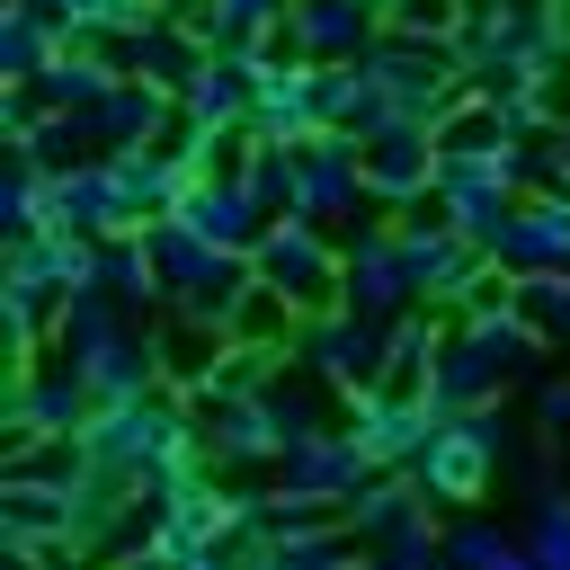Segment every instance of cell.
<instances>
[{
	"mask_svg": "<svg viewBox=\"0 0 570 570\" xmlns=\"http://www.w3.org/2000/svg\"><path fill=\"white\" fill-rule=\"evenodd\" d=\"M338 419L356 428V445L374 454V472H410V463H419V445L436 436V410H428V392H401V383H374V392L338 401Z\"/></svg>",
	"mask_w": 570,
	"mask_h": 570,
	"instance_id": "cell-11",
	"label": "cell"
},
{
	"mask_svg": "<svg viewBox=\"0 0 570 570\" xmlns=\"http://www.w3.org/2000/svg\"><path fill=\"white\" fill-rule=\"evenodd\" d=\"M499 454H508V419L499 410H454V419H436V436L419 445L410 472L436 508H481L490 481H499Z\"/></svg>",
	"mask_w": 570,
	"mask_h": 570,
	"instance_id": "cell-4",
	"label": "cell"
},
{
	"mask_svg": "<svg viewBox=\"0 0 570 570\" xmlns=\"http://www.w3.org/2000/svg\"><path fill=\"white\" fill-rule=\"evenodd\" d=\"M151 267H160V312H178V321H232V303L249 294V258L240 249H214L205 232H187L178 214H160L151 232Z\"/></svg>",
	"mask_w": 570,
	"mask_h": 570,
	"instance_id": "cell-3",
	"label": "cell"
},
{
	"mask_svg": "<svg viewBox=\"0 0 570 570\" xmlns=\"http://www.w3.org/2000/svg\"><path fill=\"white\" fill-rule=\"evenodd\" d=\"M436 142H445V151H508L517 134H508L499 98H481V89H472V98H463V107H454V116L436 125Z\"/></svg>",
	"mask_w": 570,
	"mask_h": 570,
	"instance_id": "cell-28",
	"label": "cell"
},
{
	"mask_svg": "<svg viewBox=\"0 0 570 570\" xmlns=\"http://www.w3.org/2000/svg\"><path fill=\"white\" fill-rule=\"evenodd\" d=\"M490 258H499L508 276L570 267V187H525V205L508 214V232L490 240Z\"/></svg>",
	"mask_w": 570,
	"mask_h": 570,
	"instance_id": "cell-18",
	"label": "cell"
},
{
	"mask_svg": "<svg viewBox=\"0 0 570 570\" xmlns=\"http://www.w3.org/2000/svg\"><path fill=\"white\" fill-rule=\"evenodd\" d=\"M374 205V187H365V142L356 134H312V142H294V214L303 223H347V214H365Z\"/></svg>",
	"mask_w": 570,
	"mask_h": 570,
	"instance_id": "cell-7",
	"label": "cell"
},
{
	"mask_svg": "<svg viewBox=\"0 0 570 570\" xmlns=\"http://www.w3.org/2000/svg\"><path fill=\"white\" fill-rule=\"evenodd\" d=\"M89 419H98V392H89L62 356H45V365L9 374V445H36V436H80Z\"/></svg>",
	"mask_w": 570,
	"mask_h": 570,
	"instance_id": "cell-10",
	"label": "cell"
},
{
	"mask_svg": "<svg viewBox=\"0 0 570 570\" xmlns=\"http://www.w3.org/2000/svg\"><path fill=\"white\" fill-rule=\"evenodd\" d=\"M356 570H383V561H374V552H365V561H356Z\"/></svg>",
	"mask_w": 570,
	"mask_h": 570,
	"instance_id": "cell-36",
	"label": "cell"
},
{
	"mask_svg": "<svg viewBox=\"0 0 570 570\" xmlns=\"http://www.w3.org/2000/svg\"><path fill=\"white\" fill-rule=\"evenodd\" d=\"M338 249H347V267H338V303H347V312L401 321V312L419 303L410 258H401V223H365V214H356V232H347Z\"/></svg>",
	"mask_w": 570,
	"mask_h": 570,
	"instance_id": "cell-8",
	"label": "cell"
},
{
	"mask_svg": "<svg viewBox=\"0 0 570 570\" xmlns=\"http://www.w3.org/2000/svg\"><path fill=\"white\" fill-rule=\"evenodd\" d=\"M525 552H534V570H570V490H561V481H543V490H534Z\"/></svg>",
	"mask_w": 570,
	"mask_h": 570,
	"instance_id": "cell-26",
	"label": "cell"
},
{
	"mask_svg": "<svg viewBox=\"0 0 570 570\" xmlns=\"http://www.w3.org/2000/svg\"><path fill=\"white\" fill-rule=\"evenodd\" d=\"M214 45L196 36V18H142V27H125L116 45H107V62L125 71V80H151V89H187V71L205 62Z\"/></svg>",
	"mask_w": 570,
	"mask_h": 570,
	"instance_id": "cell-16",
	"label": "cell"
},
{
	"mask_svg": "<svg viewBox=\"0 0 570 570\" xmlns=\"http://www.w3.org/2000/svg\"><path fill=\"white\" fill-rule=\"evenodd\" d=\"M249 134L267 142H312L330 134V62H258V107H249Z\"/></svg>",
	"mask_w": 570,
	"mask_h": 570,
	"instance_id": "cell-12",
	"label": "cell"
},
{
	"mask_svg": "<svg viewBox=\"0 0 570 570\" xmlns=\"http://www.w3.org/2000/svg\"><path fill=\"white\" fill-rule=\"evenodd\" d=\"M294 365H312L338 401H356V392H374L383 383V365H392V321H374V312H312L303 321V338H294Z\"/></svg>",
	"mask_w": 570,
	"mask_h": 570,
	"instance_id": "cell-6",
	"label": "cell"
},
{
	"mask_svg": "<svg viewBox=\"0 0 570 570\" xmlns=\"http://www.w3.org/2000/svg\"><path fill=\"white\" fill-rule=\"evenodd\" d=\"M142 9H151V18H187L196 0H142Z\"/></svg>",
	"mask_w": 570,
	"mask_h": 570,
	"instance_id": "cell-34",
	"label": "cell"
},
{
	"mask_svg": "<svg viewBox=\"0 0 570 570\" xmlns=\"http://www.w3.org/2000/svg\"><path fill=\"white\" fill-rule=\"evenodd\" d=\"M543 347H552V338H543L517 303L454 321L445 347H436V374H428V410H436V419H454V410H499L517 383H534Z\"/></svg>",
	"mask_w": 570,
	"mask_h": 570,
	"instance_id": "cell-1",
	"label": "cell"
},
{
	"mask_svg": "<svg viewBox=\"0 0 570 570\" xmlns=\"http://www.w3.org/2000/svg\"><path fill=\"white\" fill-rule=\"evenodd\" d=\"M169 214H178L187 232H205L214 249H240V258H249V249L267 240V223H276V214H267V205H258L240 178H223V169H205V178H196V187H187Z\"/></svg>",
	"mask_w": 570,
	"mask_h": 570,
	"instance_id": "cell-17",
	"label": "cell"
},
{
	"mask_svg": "<svg viewBox=\"0 0 570 570\" xmlns=\"http://www.w3.org/2000/svg\"><path fill=\"white\" fill-rule=\"evenodd\" d=\"M374 36H383V0H294L267 62L276 53L285 62H356V53H374Z\"/></svg>",
	"mask_w": 570,
	"mask_h": 570,
	"instance_id": "cell-9",
	"label": "cell"
},
{
	"mask_svg": "<svg viewBox=\"0 0 570 570\" xmlns=\"http://www.w3.org/2000/svg\"><path fill=\"white\" fill-rule=\"evenodd\" d=\"M240 187H249L267 214H294V142L249 134V169H240Z\"/></svg>",
	"mask_w": 570,
	"mask_h": 570,
	"instance_id": "cell-29",
	"label": "cell"
},
{
	"mask_svg": "<svg viewBox=\"0 0 570 570\" xmlns=\"http://www.w3.org/2000/svg\"><path fill=\"white\" fill-rule=\"evenodd\" d=\"M436 517V499L419 490V472H374L356 499H338V525L365 543V552H383V543H401V534H419Z\"/></svg>",
	"mask_w": 570,
	"mask_h": 570,
	"instance_id": "cell-19",
	"label": "cell"
},
{
	"mask_svg": "<svg viewBox=\"0 0 570 570\" xmlns=\"http://www.w3.org/2000/svg\"><path fill=\"white\" fill-rule=\"evenodd\" d=\"M374 481V454L356 445V428L347 419H330V428H312V436H294L285 454H276V490H303V499H356Z\"/></svg>",
	"mask_w": 570,
	"mask_h": 570,
	"instance_id": "cell-13",
	"label": "cell"
},
{
	"mask_svg": "<svg viewBox=\"0 0 570 570\" xmlns=\"http://www.w3.org/2000/svg\"><path fill=\"white\" fill-rule=\"evenodd\" d=\"M508 303H517L552 347L570 338V267H534V276H517V294H508Z\"/></svg>",
	"mask_w": 570,
	"mask_h": 570,
	"instance_id": "cell-27",
	"label": "cell"
},
{
	"mask_svg": "<svg viewBox=\"0 0 570 570\" xmlns=\"http://www.w3.org/2000/svg\"><path fill=\"white\" fill-rule=\"evenodd\" d=\"M338 267H347L338 232H330V223H303V214H276L267 240L249 249V276L276 285L303 321H312V312H338Z\"/></svg>",
	"mask_w": 570,
	"mask_h": 570,
	"instance_id": "cell-5",
	"label": "cell"
},
{
	"mask_svg": "<svg viewBox=\"0 0 570 570\" xmlns=\"http://www.w3.org/2000/svg\"><path fill=\"white\" fill-rule=\"evenodd\" d=\"M80 445H89L98 463H116L125 481H142L151 499L205 463V445H196V401H187L178 383H160V392H142V401H107V410L80 428Z\"/></svg>",
	"mask_w": 570,
	"mask_h": 570,
	"instance_id": "cell-2",
	"label": "cell"
},
{
	"mask_svg": "<svg viewBox=\"0 0 570 570\" xmlns=\"http://www.w3.org/2000/svg\"><path fill=\"white\" fill-rule=\"evenodd\" d=\"M445 570H534V552H525V534L463 517V525H445Z\"/></svg>",
	"mask_w": 570,
	"mask_h": 570,
	"instance_id": "cell-25",
	"label": "cell"
},
{
	"mask_svg": "<svg viewBox=\"0 0 570 570\" xmlns=\"http://www.w3.org/2000/svg\"><path fill=\"white\" fill-rule=\"evenodd\" d=\"M258 62L267 53H205L196 71H187V89H178V116L187 125H205V134H249V107H258Z\"/></svg>",
	"mask_w": 570,
	"mask_h": 570,
	"instance_id": "cell-14",
	"label": "cell"
},
{
	"mask_svg": "<svg viewBox=\"0 0 570 570\" xmlns=\"http://www.w3.org/2000/svg\"><path fill=\"white\" fill-rule=\"evenodd\" d=\"M98 294H116L134 321H160V267H151V240L142 232L98 240Z\"/></svg>",
	"mask_w": 570,
	"mask_h": 570,
	"instance_id": "cell-22",
	"label": "cell"
},
{
	"mask_svg": "<svg viewBox=\"0 0 570 570\" xmlns=\"http://www.w3.org/2000/svg\"><path fill=\"white\" fill-rule=\"evenodd\" d=\"M534 419H543V436H561L570 428V383L552 374V383H534Z\"/></svg>",
	"mask_w": 570,
	"mask_h": 570,
	"instance_id": "cell-31",
	"label": "cell"
},
{
	"mask_svg": "<svg viewBox=\"0 0 570 570\" xmlns=\"http://www.w3.org/2000/svg\"><path fill=\"white\" fill-rule=\"evenodd\" d=\"M169 570H249L232 543H214V552H187V561H169Z\"/></svg>",
	"mask_w": 570,
	"mask_h": 570,
	"instance_id": "cell-32",
	"label": "cell"
},
{
	"mask_svg": "<svg viewBox=\"0 0 570 570\" xmlns=\"http://www.w3.org/2000/svg\"><path fill=\"white\" fill-rule=\"evenodd\" d=\"M472 0H383V36H463Z\"/></svg>",
	"mask_w": 570,
	"mask_h": 570,
	"instance_id": "cell-30",
	"label": "cell"
},
{
	"mask_svg": "<svg viewBox=\"0 0 570 570\" xmlns=\"http://www.w3.org/2000/svg\"><path fill=\"white\" fill-rule=\"evenodd\" d=\"M0 223H9V240L62 232V223H53V169H45L36 151H18V160H9V178H0Z\"/></svg>",
	"mask_w": 570,
	"mask_h": 570,
	"instance_id": "cell-24",
	"label": "cell"
},
{
	"mask_svg": "<svg viewBox=\"0 0 570 570\" xmlns=\"http://www.w3.org/2000/svg\"><path fill=\"white\" fill-rule=\"evenodd\" d=\"M223 338H232V347H267V356H294V338H303V312H294L276 285H258V276H249V294L232 303Z\"/></svg>",
	"mask_w": 570,
	"mask_h": 570,
	"instance_id": "cell-23",
	"label": "cell"
},
{
	"mask_svg": "<svg viewBox=\"0 0 570 570\" xmlns=\"http://www.w3.org/2000/svg\"><path fill=\"white\" fill-rule=\"evenodd\" d=\"M98 570H169V561H160V552L142 543V552H116V561H98Z\"/></svg>",
	"mask_w": 570,
	"mask_h": 570,
	"instance_id": "cell-33",
	"label": "cell"
},
{
	"mask_svg": "<svg viewBox=\"0 0 570 570\" xmlns=\"http://www.w3.org/2000/svg\"><path fill=\"white\" fill-rule=\"evenodd\" d=\"M240 561H249V570H356L365 543L330 517V525H294V534H249Z\"/></svg>",
	"mask_w": 570,
	"mask_h": 570,
	"instance_id": "cell-20",
	"label": "cell"
},
{
	"mask_svg": "<svg viewBox=\"0 0 570 570\" xmlns=\"http://www.w3.org/2000/svg\"><path fill=\"white\" fill-rule=\"evenodd\" d=\"M62 45H71V36H62L36 0H9V9H0V71H9V89H36Z\"/></svg>",
	"mask_w": 570,
	"mask_h": 570,
	"instance_id": "cell-21",
	"label": "cell"
},
{
	"mask_svg": "<svg viewBox=\"0 0 570 570\" xmlns=\"http://www.w3.org/2000/svg\"><path fill=\"white\" fill-rule=\"evenodd\" d=\"M472 9H525V0H472Z\"/></svg>",
	"mask_w": 570,
	"mask_h": 570,
	"instance_id": "cell-35",
	"label": "cell"
},
{
	"mask_svg": "<svg viewBox=\"0 0 570 570\" xmlns=\"http://www.w3.org/2000/svg\"><path fill=\"white\" fill-rule=\"evenodd\" d=\"M436 169H445V142H436V125H383L374 142H365V187H374V205H419V196H436Z\"/></svg>",
	"mask_w": 570,
	"mask_h": 570,
	"instance_id": "cell-15",
	"label": "cell"
}]
</instances>
